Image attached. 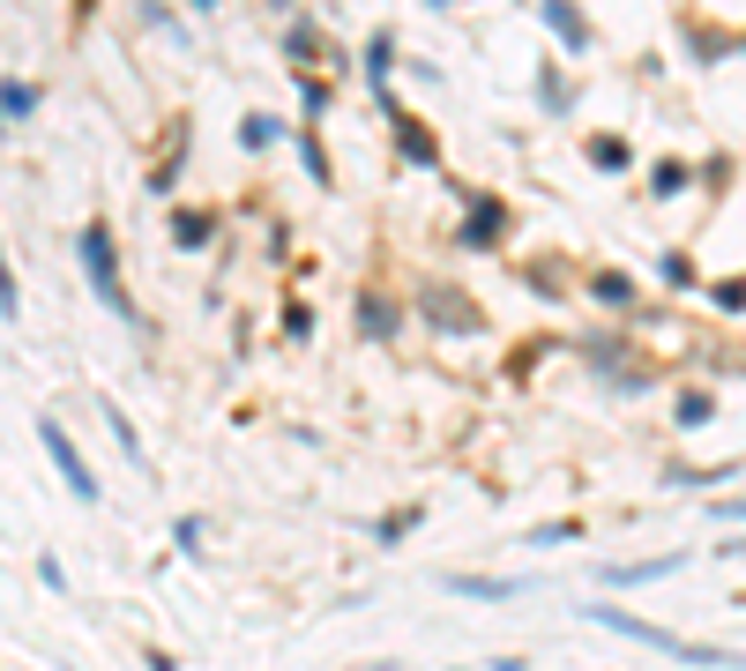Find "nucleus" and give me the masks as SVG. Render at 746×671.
I'll return each mask as SVG.
<instances>
[{"instance_id": "1", "label": "nucleus", "mask_w": 746, "mask_h": 671, "mask_svg": "<svg viewBox=\"0 0 746 671\" xmlns=\"http://www.w3.org/2000/svg\"><path fill=\"white\" fill-rule=\"evenodd\" d=\"M590 620H597V627H613V634H634V641H657V649L687 657V664H724V649H695V641L664 634L657 620H634V612H620V604H590Z\"/></svg>"}, {"instance_id": "7", "label": "nucleus", "mask_w": 746, "mask_h": 671, "mask_svg": "<svg viewBox=\"0 0 746 671\" xmlns=\"http://www.w3.org/2000/svg\"><path fill=\"white\" fill-rule=\"evenodd\" d=\"M448 589H456V597H486V604L515 597V589H508V582H493V575H448Z\"/></svg>"}, {"instance_id": "15", "label": "nucleus", "mask_w": 746, "mask_h": 671, "mask_svg": "<svg viewBox=\"0 0 746 671\" xmlns=\"http://www.w3.org/2000/svg\"><path fill=\"white\" fill-rule=\"evenodd\" d=\"M195 8H217V0H195Z\"/></svg>"}, {"instance_id": "10", "label": "nucleus", "mask_w": 746, "mask_h": 671, "mask_svg": "<svg viewBox=\"0 0 746 671\" xmlns=\"http://www.w3.org/2000/svg\"><path fill=\"white\" fill-rule=\"evenodd\" d=\"M463 239H470V247H493V239H500V210H493V202L470 216V232H463Z\"/></svg>"}, {"instance_id": "8", "label": "nucleus", "mask_w": 746, "mask_h": 671, "mask_svg": "<svg viewBox=\"0 0 746 671\" xmlns=\"http://www.w3.org/2000/svg\"><path fill=\"white\" fill-rule=\"evenodd\" d=\"M105 425H113V440H120V456L135 462V470H142V462H150V456H142V433L127 425V411H105Z\"/></svg>"}, {"instance_id": "2", "label": "nucleus", "mask_w": 746, "mask_h": 671, "mask_svg": "<svg viewBox=\"0 0 746 671\" xmlns=\"http://www.w3.org/2000/svg\"><path fill=\"white\" fill-rule=\"evenodd\" d=\"M83 269H90V284H97V298H105L113 314L135 321V298L120 292V269H113V239H105V224H90V232H83Z\"/></svg>"}, {"instance_id": "17", "label": "nucleus", "mask_w": 746, "mask_h": 671, "mask_svg": "<svg viewBox=\"0 0 746 671\" xmlns=\"http://www.w3.org/2000/svg\"><path fill=\"white\" fill-rule=\"evenodd\" d=\"M433 8H448V0H433Z\"/></svg>"}, {"instance_id": "11", "label": "nucleus", "mask_w": 746, "mask_h": 671, "mask_svg": "<svg viewBox=\"0 0 746 671\" xmlns=\"http://www.w3.org/2000/svg\"><path fill=\"white\" fill-rule=\"evenodd\" d=\"M172 239H179V247H202V239H209V216H195V210L172 216Z\"/></svg>"}, {"instance_id": "13", "label": "nucleus", "mask_w": 746, "mask_h": 671, "mask_svg": "<svg viewBox=\"0 0 746 671\" xmlns=\"http://www.w3.org/2000/svg\"><path fill=\"white\" fill-rule=\"evenodd\" d=\"M597 298H605V306H627L634 292H627V276H597Z\"/></svg>"}, {"instance_id": "3", "label": "nucleus", "mask_w": 746, "mask_h": 671, "mask_svg": "<svg viewBox=\"0 0 746 671\" xmlns=\"http://www.w3.org/2000/svg\"><path fill=\"white\" fill-rule=\"evenodd\" d=\"M38 440H45V456H53V470L68 478V493H75L83 507H97V478H90V462L75 456V440L60 433V419H38Z\"/></svg>"}, {"instance_id": "4", "label": "nucleus", "mask_w": 746, "mask_h": 671, "mask_svg": "<svg viewBox=\"0 0 746 671\" xmlns=\"http://www.w3.org/2000/svg\"><path fill=\"white\" fill-rule=\"evenodd\" d=\"M538 15H545V23H552V31H560V38H568V45H575V52H582V45H590V31H582V15H575V8H568V0H538Z\"/></svg>"}, {"instance_id": "9", "label": "nucleus", "mask_w": 746, "mask_h": 671, "mask_svg": "<svg viewBox=\"0 0 746 671\" xmlns=\"http://www.w3.org/2000/svg\"><path fill=\"white\" fill-rule=\"evenodd\" d=\"M396 134H404V150H411L418 165H433V157H441V150H433V134H426V127H411V120H396Z\"/></svg>"}, {"instance_id": "16", "label": "nucleus", "mask_w": 746, "mask_h": 671, "mask_svg": "<svg viewBox=\"0 0 746 671\" xmlns=\"http://www.w3.org/2000/svg\"><path fill=\"white\" fill-rule=\"evenodd\" d=\"M366 671H388V664H366Z\"/></svg>"}, {"instance_id": "14", "label": "nucleus", "mask_w": 746, "mask_h": 671, "mask_svg": "<svg viewBox=\"0 0 746 671\" xmlns=\"http://www.w3.org/2000/svg\"><path fill=\"white\" fill-rule=\"evenodd\" d=\"M590 157H597V165H627V142H620V134H605V142H597Z\"/></svg>"}, {"instance_id": "6", "label": "nucleus", "mask_w": 746, "mask_h": 671, "mask_svg": "<svg viewBox=\"0 0 746 671\" xmlns=\"http://www.w3.org/2000/svg\"><path fill=\"white\" fill-rule=\"evenodd\" d=\"M31 105H38V83H0V127H8V120H23Z\"/></svg>"}, {"instance_id": "5", "label": "nucleus", "mask_w": 746, "mask_h": 671, "mask_svg": "<svg viewBox=\"0 0 746 671\" xmlns=\"http://www.w3.org/2000/svg\"><path fill=\"white\" fill-rule=\"evenodd\" d=\"M679 567V552H664V560H627V567H613L605 582H650V575H672Z\"/></svg>"}, {"instance_id": "12", "label": "nucleus", "mask_w": 746, "mask_h": 671, "mask_svg": "<svg viewBox=\"0 0 746 671\" xmlns=\"http://www.w3.org/2000/svg\"><path fill=\"white\" fill-rule=\"evenodd\" d=\"M709 411H716L709 396H679V425H709Z\"/></svg>"}]
</instances>
